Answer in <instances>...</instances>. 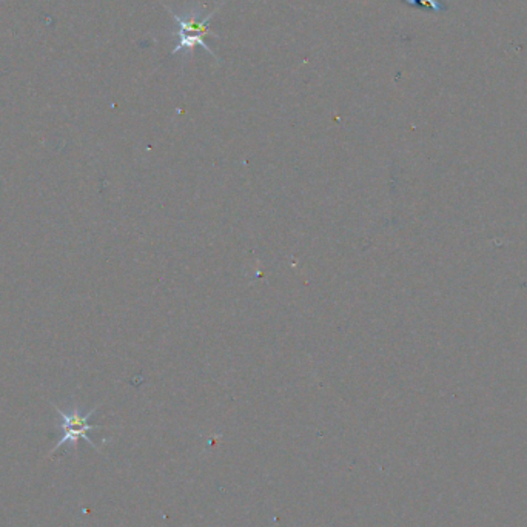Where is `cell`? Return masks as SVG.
Here are the masks:
<instances>
[{
	"mask_svg": "<svg viewBox=\"0 0 527 527\" xmlns=\"http://www.w3.org/2000/svg\"><path fill=\"white\" fill-rule=\"evenodd\" d=\"M53 407L60 418L58 427L62 430V436L58 440L56 446H54L53 450L50 452V457H53L54 453H56L60 447L65 446V444H70V446L76 450L79 440H85L89 444V446L99 450L97 444L93 442V440L88 436V433L92 430L101 429V425L89 424V418H92L93 413L96 412V407L92 408V411H88L87 413L80 412L77 406L72 407L70 412L62 411V408L58 407L56 404H53Z\"/></svg>",
	"mask_w": 527,
	"mask_h": 527,
	"instance_id": "1",
	"label": "cell"
},
{
	"mask_svg": "<svg viewBox=\"0 0 527 527\" xmlns=\"http://www.w3.org/2000/svg\"><path fill=\"white\" fill-rule=\"evenodd\" d=\"M170 13L173 17H175V22L179 28L176 33H173V34H201L204 36V38H207L208 34L210 36L213 34L210 30H208V22H210V19L214 16L216 11L205 16L204 19H197V11H190L185 16L176 14L173 10H170Z\"/></svg>",
	"mask_w": 527,
	"mask_h": 527,
	"instance_id": "2",
	"label": "cell"
}]
</instances>
